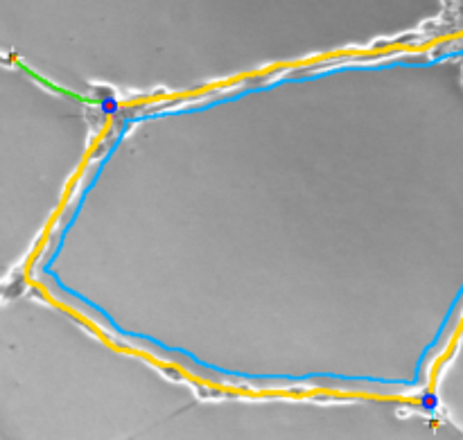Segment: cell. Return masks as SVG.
Instances as JSON below:
<instances>
[{
	"instance_id": "6da1fadb",
	"label": "cell",
	"mask_w": 463,
	"mask_h": 440,
	"mask_svg": "<svg viewBox=\"0 0 463 440\" xmlns=\"http://www.w3.org/2000/svg\"><path fill=\"white\" fill-rule=\"evenodd\" d=\"M434 406H436V395L434 393H425L421 398V409H425V411H432Z\"/></svg>"
},
{
	"instance_id": "7a4b0ae2",
	"label": "cell",
	"mask_w": 463,
	"mask_h": 440,
	"mask_svg": "<svg viewBox=\"0 0 463 440\" xmlns=\"http://www.w3.org/2000/svg\"><path fill=\"white\" fill-rule=\"evenodd\" d=\"M102 111L104 113H115V111H118V102L111 97V95H107V97L102 100Z\"/></svg>"
}]
</instances>
